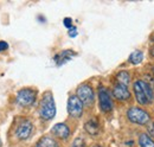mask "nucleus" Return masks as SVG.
<instances>
[{"mask_svg":"<svg viewBox=\"0 0 154 147\" xmlns=\"http://www.w3.org/2000/svg\"><path fill=\"white\" fill-rule=\"evenodd\" d=\"M133 89L135 99L140 105L146 106L152 103V101L154 100V92L148 83H146L145 81H135Z\"/></svg>","mask_w":154,"mask_h":147,"instance_id":"obj_1","label":"nucleus"},{"mask_svg":"<svg viewBox=\"0 0 154 147\" xmlns=\"http://www.w3.org/2000/svg\"><path fill=\"white\" fill-rule=\"evenodd\" d=\"M56 114V105H55V100L51 92H46L40 102V107H39V115L42 119L44 120H51L54 119Z\"/></svg>","mask_w":154,"mask_h":147,"instance_id":"obj_2","label":"nucleus"},{"mask_svg":"<svg viewBox=\"0 0 154 147\" xmlns=\"http://www.w3.org/2000/svg\"><path fill=\"white\" fill-rule=\"evenodd\" d=\"M127 117L129 119V121L136 125H146L151 120V116L146 110L137 107H132L127 110Z\"/></svg>","mask_w":154,"mask_h":147,"instance_id":"obj_3","label":"nucleus"},{"mask_svg":"<svg viewBox=\"0 0 154 147\" xmlns=\"http://www.w3.org/2000/svg\"><path fill=\"white\" fill-rule=\"evenodd\" d=\"M77 97L81 100V102L85 106H91L95 100V94L90 86L82 84L77 88Z\"/></svg>","mask_w":154,"mask_h":147,"instance_id":"obj_4","label":"nucleus"},{"mask_svg":"<svg viewBox=\"0 0 154 147\" xmlns=\"http://www.w3.org/2000/svg\"><path fill=\"white\" fill-rule=\"evenodd\" d=\"M36 92L31 88H24L18 92L17 94V102L20 106L26 107V106H31L35 101H36Z\"/></svg>","mask_w":154,"mask_h":147,"instance_id":"obj_5","label":"nucleus"},{"mask_svg":"<svg viewBox=\"0 0 154 147\" xmlns=\"http://www.w3.org/2000/svg\"><path fill=\"white\" fill-rule=\"evenodd\" d=\"M68 113L74 117H81L83 113V103L77 97V95H71L68 100Z\"/></svg>","mask_w":154,"mask_h":147,"instance_id":"obj_6","label":"nucleus"},{"mask_svg":"<svg viewBox=\"0 0 154 147\" xmlns=\"http://www.w3.org/2000/svg\"><path fill=\"white\" fill-rule=\"evenodd\" d=\"M98 100H100V108L104 113H108L113 109V101L109 95V92L103 87H101L98 90Z\"/></svg>","mask_w":154,"mask_h":147,"instance_id":"obj_7","label":"nucleus"},{"mask_svg":"<svg viewBox=\"0 0 154 147\" xmlns=\"http://www.w3.org/2000/svg\"><path fill=\"white\" fill-rule=\"evenodd\" d=\"M32 124L30 121H23L18 125V127L16 129V135L19 140H25L27 139L31 133H32Z\"/></svg>","mask_w":154,"mask_h":147,"instance_id":"obj_8","label":"nucleus"},{"mask_svg":"<svg viewBox=\"0 0 154 147\" xmlns=\"http://www.w3.org/2000/svg\"><path fill=\"white\" fill-rule=\"evenodd\" d=\"M113 95L120 101H126V100L131 99V92L128 90V87L120 84V83H117L113 88Z\"/></svg>","mask_w":154,"mask_h":147,"instance_id":"obj_9","label":"nucleus"},{"mask_svg":"<svg viewBox=\"0 0 154 147\" xmlns=\"http://www.w3.org/2000/svg\"><path fill=\"white\" fill-rule=\"evenodd\" d=\"M51 133L59 139H66L70 135V129L65 124H57L51 128Z\"/></svg>","mask_w":154,"mask_h":147,"instance_id":"obj_10","label":"nucleus"},{"mask_svg":"<svg viewBox=\"0 0 154 147\" xmlns=\"http://www.w3.org/2000/svg\"><path fill=\"white\" fill-rule=\"evenodd\" d=\"M76 55V52L75 51H71V50H64V51H62L60 54H58V55L55 56V62H56V64L57 65H62V64H64V63H66L68 61H70L71 58H72V56Z\"/></svg>","mask_w":154,"mask_h":147,"instance_id":"obj_11","label":"nucleus"},{"mask_svg":"<svg viewBox=\"0 0 154 147\" xmlns=\"http://www.w3.org/2000/svg\"><path fill=\"white\" fill-rule=\"evenodd\" d=\"M84 128H85V130H87L89 134H91V135H96V134H98V132H100L98 121H97L96 119H91V120L87 121L85 125H84Z\"/></svg>","mask_w":154,"mask_h":147,"instance_id":"obj_12","label":"nucleus"},{"mask_svg":"<svg viewBox=\"0 0 154 147\" xmlns=\"http://www.w3.org/2000/svg\"><path fill=\"white\" fill-rule=\"evenodd\" d=\"M139 145L141 147H154V140L146 133H142L139 136Z\"/></svg>","mask_w":154,"mask_h":147,"instance_id":"obj_13","label":"nucleus"},{"mask_svg":"<svg viewBox=\"0 0 154 147\" xmlns=\"http://www.w3.org/2000/svg\"><path fill=\"white\" fill-rule=\"evenodd\" d=\"M35 147H57V144L54 139H51L49 136H44L39 140Z\"/></svg>","mask_w":154,"mask_h":147,"instance_id":"obj_14","label":"nucleus"},{"mask_svg":"<svg viewBox=\"0 0 154 147\" xmlns=\"http://www.w3.org/2000/svg\"><path fill=\"white\" fill-rule=\"evenodd\" d=\"M116 78H117L120 84H123L126 87H128V84L131 82V75H129L128 71H120L116 75Z\"/></svg>","mask_w":154,"mask_h":147,"instance_id":"obj_15","label":"nucleus"},{"mask_svg":"<svg viewBox=\"0 0 154 147\" xmlns=\"http://www.w3.org/2000/svg\"><path fill=\"white\" fill-rule=\"evenodd\" d=\"M142 59H143V54H142V51H139V50H136L134 52H132L131 56H129V58H128V61L132 63V64H140L141 62H142Z\"/></svg>","mask_w":154,"mask_h":147,"instance_id":"obj_16","label":"nucleus"},{"mask_svg":"<svg viewBox=\"0 0 154 147\" xmlns=\"http://www.w3.org/2000/svg\"><path fill=\"white\" fill-rule=\"evenodd\" d=\"M63 24H64V26H65V27H68V29H71V27H72V20H71L70 18L64 19Z\"/></svg>","mask_w":154,"mask_h":147,"instance_id":"obj_17","label":"nucleus"},{"mask_svg":"<svg viewBox=\"0 0 154 147\" xmlns=\"http://www.w3.org/2000/svg\"><path fill=\"white\" fill-rule=\"evenodd\" d=\"M147 129H148V135L151 136H153L154 138V122H151V124H148V127H147Z\"/></svg>","mask_w":154,"mask_h":147,"instance_id":"obj_18","label":"nucleus"},{"mask_svg":"<svg viewBox=\"0 0 154 147\" xmlns=\"http://www.w3.org/2000/svg\"><path fill=\"white\" fill-rule=\"evenodd\" d=\"M69 36L71 37V38H74V37L77 36V30L75 26H72L71 29H69Z\"/></svg>","mask_w":154,"mask_h":147,"instance_id":"obj_19","label":"nucleus"},{"mask_svg":"<svg viewBox=\"0 0 154 147\" xmlns=\"http://www.w3.org/2000/svg\"><path fill=\"white\" fill-rule=\"evenodd\" d=\"M8 48V44L4 40H0V51H4V50H7Z\"/></svg>","mask_w":154,"mask_h":147,"instance_id":"obj_20","label":"nucleus"},{"mask_svg":"<svg viewBox=\"0 0 154 147\" xmlns=\"http://www.w3.org/2000/svg\"><path fill=\"white\" fill-rule=\"evenodd\" d=\"M149 52H151V56H152V57H154V46L151 49V51H149Z\"/></svg>","mask_w":154,"mask_h":147,"instance_id":"obj_21","label":"nucleus"},{"mask_svg":"<svg viewBox=\"0 0 154 147\" xmlns=\"http://www.w3.org/2000/svg\"><path fill=\"white\" fill-rule=\"evenodd\" d=\"M94 147H101V146H94Z\"/></svg>","mask_w":154,"mask_h":147,"instance_id":"obj_22","label":"nucleus"},{"mask_svg":"<svg viewBox=\"0 0 154 147\" xmlns=\"http://www.w3.org/2000/svg\"><path fill=\"white\" fill-rule=\"evenodd\" d=\"M0 147H1V142H0Z\"/></svg>","mask_w":154,"mask_h":147,"instance_id":"obj_23","label":"nucleus"},{"mask_svg":"<svg viewBox=\"0 0 154 147\" xmlns=\"http://www.w3.org/2000/svg\"><path fill=\"white\" fill-rule=\"evenodd\" d=\"M153 73H154V67H153Z\"/></svg>","mask_w":154,"mask_h":147,"instance_id":"obj_24","label":"nucleus"},{"mask_svg":"<svg viewBox=\"0 0 154 147\" xmlns=\"http://www.w3.org/2000/svg\"><path fill=\"white\" fill-rule=\"evenodd\" d=\"M153 42H154V38H153Z\"/></svg>","mask_w":154,"mask_h":147,"instance_id":"obj_25","label":"nucleus"}]
</instances>
